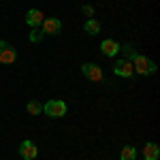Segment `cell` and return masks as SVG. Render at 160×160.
<instances>
[{
    "mask_svg": "<svg viewBox=\"0 0 160 160\" xmlns=\"http://www.w3.org/2000/svg\"><path fill=\"white\" fill-rule=\"evenodd\" d=\"M81 73L86 75L90 81H102V68L96 66L94 62H86V64H81Z\"/></svg>",
    "mask_w": 160,
    "mask_h": 160,
    "instance_id": "8992f818",
    "label": "cell"
},
{
    "mask_svg": "<svg viewBox=\"0 0 160 160\" xmlns=\"http://www.w3.org/2000/svg\"><path fill=\"white\" fill-rule=\"evenodd\" d=\"M158 158H160L158 143H145V148H143V160H158Z\"/></svg>",
    "mask_w": 160,
    "mask_h": 160,
    "instance_id": "30bf717a",
    "label": "cell"
},
{
    "mask_svg": "<svg viewBox=\"0 0 160 160\" xmlns=\"http://www.w3.org/2000/svg\"><path fill=\"white\" fill-rule=\"evenodd\" d=\"M83 30H86L90 37H96V34L100 32V24L96 22V19H88L86 26H83Z\"/></svg>",
    "mask_w": 160,
    "mask_h": 160,
    "instance_id": "7c38bea8",
    "label": "cell"
},
{
    "mask_svg": "<svg viewBox=\"0 0 160 160\" xmlns=\"http://www.w3.org/2000/svg\"><path fill=\"white\" fill-rule=\"evenodd\" d=\"M41 30H43L45 34H49V37H56V34L62 32V22L58 19V17H47V19H43Z\"/></svg>",
    "mask_w": 160,
    "mask_h": 160,
    "instance_id": "277c9868",
    "label": "cell"
},
{
    "mask_svg": "<svg viewBox=\"0 0 160 160\" xmlns=\"http://www.w3.org/2000/svg\"><path fill=\"white\" fill-rule=\"evenodd\" d=\"M120 160H137V149L132 145H124L122 154H120Z\"/></svg>",
    "mask_w": 160,
    "mask_h": 160,
    "instance_id": "4fadbf2b",
    "label": "cell"
},
{
    "mask_svg": "<svg viewBox=\"0 0 160 160\" xmlns=\"http://www.w3.org/2000/svg\"><path fill=\"white\" fill-rule=\"evenodd\" d=\"M26 109H28L30 115H41V113H43V105H41L38 100H30V102L26 105Z\"/></svg>",
    "mask_w": 160,
    "mask_h": 160,
    "instance_id": "5bb4252c",
    "label": "cell"
},
{
    "mask_svg": "<svg viewBox=\"0 0 160 160\" xmlns=\"http://www.w3.org/2000/svg\"><path fill=\"white\" fill-rule=\"evenodd\" d=\"M81 13L92 19V17H94V7H92V4H83V7H81Z\"/></svg>",
    "mask_w": 160,
    "mask_h": 160,
    "instance_id": "2e32d148",
    "label": "cell"
},
{
    "mask_svg": "<svg viewBox=\"0 0 160 160\" xmlns=\"http://www.w3.org/2000/svg\"><path fill=\"white\" fill-rule=\"evenodd\" d=\"M132 68H135V73H139V75H154L158 66L149 60V58L141 56V53H137V58L132 60Z\"/></svg>",
    "mask_w": 160,
    "mask_h": 160,
    "instance_id": "6da1fadb",
    "label": "cell"
},
{
    "mask_svg": "<svg viewBox=\"0 0 160 160\" xmlns=\"http://www.w3.org/2000/svg\"><path fill=\"white\" fill-rule=\"evenodd\" d=\"M120 51L124 53V60H135L137 58V47L132 45V43H126V45H120Z\"/></svg>",
    "mask_w": 160,
    "mask_h": 160,
    "instance_id": "8fae6325",
    "label": "cell"
},
{
    "mask_svg": "<svg viewBox=\"0 0 160 160\" xmlns=\"http://www.w3.org/2000/svg\"><path fill=\"white\" fill-rule=\"evenodd\" d=\"M66 102L64 100H47L45 105H43V111H45V115H49V118H64L66 115Z\"/></svg>",
    "mask_w": 160,
    "mask_h": 160,
    "instance_id": "7a4b0ae2",
    "label": "cell"
},
{
    "mask_svg": "<svg viewBox=\"0 0 160 160\" xmlns=\"http://www.w3.org/2000/svg\"><path fill=\"white\" fill-rule=\"evenodd\" d=\"M113 73L118 77H132L135 75V68H132V62L130 60H115L113 62Z\"/></svg>",
    "mask_w": 160,
    "mask_h": 160,
    "instance_id": "5b68a950",
    "label": "cell"
},
{
    "mask_svg": "<svg viewBox=\"0 0 160 160\" xmlns=\"http://www.w3.org/2000/svg\"><path fill=\"white\" fill-rule=\"evenodd\" d=\"M43 37H45V32H43L41 28H34V30L30 32V43H41Z\"/></svg>",
    "mask_w": 160,
    "mask_h": 160,
    "instance_id": "9a60e30c",
    "label": "cell"
},
{
    "mask_svg": "<svg viewBox=\"0 0 160 160\" xmlns=\"http://www.w3.org/2000/svg\"><path fill=\"white\" fill-rule=\"evenodd\" d=\"M15 60H17L15 47L7 41H0V64H13Z\"/></svg>",
    "mask_w": 160,
    "mask_h": 160,
    "instance_id": "3957f363",
    "label": "cell"
},
{
    "mask_svg": "<svg viewBox=\"0 0 160 160\" xmlns=\"http://www.w3.org/2000/svg\"><path fill=\"white\" fill-rule=\"evenodd\" d=\"M100 51H102V56H107V58H113L115 53H120V45H118L113 38H105V41L100 43Z\"/></svg>",
    "mask_w": 160,
    "mask_h": 160,
    "instance_id": "9c48e42d",
    "label": "cell"
},
{
    "mask_svg": "<svg viewBox=\"0 0 160 160\" xmlns=\"http://www.w3.org/2000/svg\"><path fill=\"white\" fill-rule=\"evenodd\" d=\"M38 154L37 145H34V141H30V139H26V141H22L19 143V156L24 160H34Z\"/></svg>",
    "mask_w": 160,
    "mask_h": 160,
    "instance_id": "52a82bcc",
    "label": "cell"
},
{
    "mask_svg": "<svg viewBox=\"0 0 160 160\" xmlns=\"http://www.w3.org/2000/svg\"><path fill=\"white\" fill-rule=\"evenodd\" d=\"M43 19H45V15H43V11H38V9H30V11L26 13V24L30 26V28H41Z\"/></svg>",
    "mask_w": 160,
    "mask_h": 160,
    "instance_id": "ba28073f",
    "label": "cell"
}]
</instances>
